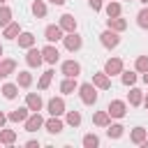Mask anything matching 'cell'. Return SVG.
<instances>
[{
	"instance_id": "obj_1",
	"label": "cell",
	"mask_w": 148,
	"mask_h": 148,
	"mask_svg": "<svg viewBox=\"0 0 148 148\" xmlns=\"http://www.w3.org/2000/svg\"><path fill=\"white\" fill-rule=\"evenodd\" d=\"M79 97H81L83 104L92 106L97 102V88H95V83H81L79 86Z\"/></svg>"
},
{
	"instance_id": "obj_2",
	"label": "cell",
	"mask_w": 148,
	"mask_h": 148,
	"mask_svg": "<svg viewBox=\"0 0 148 148\" xmlns=\"http://www.w3.org/2000/svg\"><path fill=\"white\" fill-rule=\"evenodd\" d=\"M99 42H102V46H104V49H116V46L120 44V35H118L116 30L106 28V30H102V35H99Z\"/></svg>"
},
{
	"instance_id": "obj_3",
	"label": "cell",
	"mask_w": 148,
	"mask_h": 148,
	"mask_svg": "<svg viewBox=\"0 0 148 148\" xmlns=\"http://www.w3.org/2000/svg\"><path fill=\"white\" fill-rule=\"evenodd\" d=\"M62 44H65V49H67V51H72V53H74V51H79V49L83 46V37H81L76 30H74V32H67V35L62 37Z\"/></svg>"
},
{
	"instance_id": "obj_4",
	"label": "cell",
	"mask_w": 148,
	"mask_h": 148,
	"mask_svg": "<svg viewBox=\"0 0 148 148\" xmlns=\"http://www.w3.org/2000/svg\"><path fill=\"white\" fill-rule=\"evenodd\" d=\"M62 37H65V30H62L60 25L51 23V25H46V28H44V39H46V42H51V44H53V42H60Z\"/></svg>"
},
{
	"instance_id": "obj_5",
	"label": "cell",
	"mask_w": 148,
	"mask_h": 148,
	"mask_svg": "<svg viewBox=\"0 0 148 148\" xmlns=\"http://www.w3.org/2000/svg\"><path fill=\"white\" fill-rule=\"evenodd\" d=\"M106 111H109L111 118H123V116L127 113V104H125L123 99H111L109 106H106Z\"/></svg>"
},
{
	"instance_id": "obj_6",
	"label": "cell",
	"mask_w": 148,
	"mask_h": 148,
	"mask_svg": "<svg viewBox=\"0 0 148 148\" xmlns=\"http://www.w3.org/2000/svg\"><path fill=\"white\" fill-rule=\"evenodd\" d=\"M23 127H25V132H37L39 127H44V118L39 116V111H32V116L25 118Z\"/></svg>"
},
{
	"instance_id": "obj_7",
	"label": "cell",
	"mask_w": 148,
	"mask_h": 148,
	"mask_svg": "<svg viewBox=\"0 0 148 148\" xmlns=\"http://www.w3.org/2000/svg\"><path fill=\"white\" fill-rule=\"evenodd\" d=\"M25 62H28V67H39V65L44 62L42 49H35V46H30V49H28V53H25Z\"/></svg>"
},
{
	"instance_id": "obj_8",
	"label": "cell",
	"mask_w": 148,
	"mask_h": 148,
	"mask_svg": "<svg viewBox=\"0 0 148 148\" xmlns=\"http://www.w3.org/2000/svg\"><path fill=\"white\" fill-rule=\"evenodd\" d=\"M46 111H49L51 116H62V113H65V99H62V97H51V99L46 102Z\"/></svg>"
},
{
	"instance_id": "obj_9",
	"label": "cell",
	"mask_w": 148,
	"mask_h": 148,
	"mask_svg": "<svg viewBox=\"0 0 148 148\" xmlns=\"http://www.w3.org/2000/svg\"><path fill=\"white\" fill-rule=\"evenodd\" d=\"M42 56H44V62H49V65H56V62L60 60V53H58V49H56L51 42L42 49Z\"/></svg>"
},
{
	"instance_id": "obj_10",
	"label": "cell",
	"mask_w": 148,
	"mask_h": 148,
	"mask_svg": "<svg viewBox=\"0 0 148 148\" xmlns=\"http://www.w3.org/2000/svg\"><path fill=\"white\" fill-rule=\"evenodd\" d=\"M44 127H46L49 134H60L62 127H65V123L60 120V116H51L49 120H44Z\"/></svg>"
},
{
	"instance_id": "obj_11",
	"label": "cell",
	"mask_w": 148,
	"mask_h": 148,
	"mask_svg": "<svg viewBox=\"0 0 148 148\" xmlns=\"http://www.w3.org/2000/svg\"><path fill=\"white\" fill-rule=\"evenodd\" d=\"M60 72H62L65 76H79V74H81V65H79L76 60H65V62L60 65Z\"/></svg>"
},
{
	"instance_id": "obj_12",
	"label": "cell",
	"mask_w": 148,
	"mask_h": 148,
	"mask_svg": "<svg viewBox=\"0 0 148 148\" xmlns=\"http://www.w3.org/2000/svg\"><path fill=\"white\" fill-rule=\"evenodd\" d=\"M92 83H95V88H99V90H109V88H111V76H109L106 72H97V74H92Z\"/></svg>"
},
{
	"instance_id": "obj_13",
	"label": "cell",
	"mask_w": 148,
	"mask_h": 148,
	"mask_svg": "<svg viewBox=\"0 0 148 148\" xmlns=\"http://www.w3.org/2000/svg\"><path fill=\"white\" fill-rule=\"evenodd\" d=\"M25 106H28L30 111H42V106H44L42 95H39V92H28V95H25Z\"/></svg>"
},
{
	"instance_id": "obj_14",
	"label": "cell",
	"mask_w": 148,
	"mask_h": 148,
	"mask_svg": "<svg viewBox=\"0 0 148 148\" xmlns=\"http://www.w3.org/2000/svg\"><path fill=\"white\" fill-rule=\"evenodd\" d=\"M28 116H30V109H28V106H18V109H14V111L7 113L9 123H25Z\"/></svg>"
},
{
	"instance_id": "obj_15",
	"label": "cell",
	"mask_w": 148,
	"mask_h": 148,
	"mask_svg": "<svg viewBox=\"0 0 148 148\" xmlns=\"http://www.w3.org/2000/svg\"><path fill=\"white\" fill-rule=\"evenodd\" d=\"M104 72H106L109 76L120 74V72H123V60H120V58H109V60L104 62Z\"/></svg>"
},
{
	"instance_id": "obj_16",
	"label": "cell",
	"mask_w": 148,
	"mask_h": 148,
	"mask_svg": "<svg viewBox=\"0 0 148 148\" xmlns=\"http://www.w3.org/2000/svg\"><path fill=\"white\" fill-rule=\"evenodd\" d=\"M14 69H16V60L0 58V79H7L9 74H14Z\"/></svg>"
},
{
	"instance_id": "obj_17",
	"label": "cell",
	"mask_w": 148,
	"mask_h": 148,
	"mask_svg": "<svg viewBox=\"0 0 148 148\" xmlns=\"http://www.w3.org/2000/svg\"><path fill=\"white\" fill-rule=\"evenodd\" d=\"M58 25H60L65 32H74V30H76V18H74V14H62L60 21H58Z\"/></svg>"
},
{
	"instance_id": "obj_18",
	"label": "cell",
	"mask_w": 148,
	"mask_h": 148,
	"mask_svg": "<svg viewBox=\"0 0 148 148\" xmlns=\"http://www.w3.org/2000/svg\"><path fill=\"white\" fill-rule=\"evenodd\" d=\"M74 90H79L76 76H65V79H62V83H60V92H65V95H72Z\"/></svg>"
},
{
	"instance_id": "obj_19",
	"label": "cell",
	"mask_w": 148,
	"mask_h": 148,
	"mask_svg": "<svg viewBox=\"0 0 148 148\" xmlns=\"http://www.w3.org/2000/svg\"><path fill=\"white\" fill-rule=\"evenodd\" d=\"M18 35H21V25H18L16 21H12L9 25L2 28V37H5V39H16Z\"/></svg>"
},
{
	"instance_id": "obj_20",
	"label": "cell",
	"mask_w": 148,
	"mask_h": 148,
	"mask_svg": "<svg viewBox=\"0 0 148 148\" xmlns=\"http://www.w3.org/2000/svg\"><path fill=\"white\" fill-rule=\"evenodd\" d=\"M92 123H95L97 127H109V125H111L109 111H95V113H92Z\"/></svg>"
},
{
	"instance_id": "obj_21",
	"label": "cell",
	"mask_w": 148,
	"mask_h": 148,
	"mask_svg": "<svg viewBox=\"0 0 148 148\" xmlns=\"http://www.w3.org/2000/svg\"><path fill=\"white\" fill-rule=\"evenodd\" d=\"M146 139H148V130H143V127H134V130L130 132V141L136 143V146H141Z\"/></svg>"
},
{
	"instance_id": "obj_22",
	"label": "cell",
	"mask_w": 148,
	"mask_h": 148,
	"mask_svg": "<svg viewBox=\"0 0 148 148\" xmlns=\"http://www.w3.org/2000/svg\"><path fill=\"white\" fill-rule=\"evenodd\" d=\"M106 28H111V30H116V32H123V30L127 28V21H125L123 16H113V18H106Z\"/></svg>"
},
{
	"instance_id": "obj_23",
	"label": "cell",
	"mask_w": 148,
	"mask_h": 148,
	"mask_svg": "<svg viewBox=\"0 0 148 148\" xmlns=\"http://www.w3.org/2000/svg\"><path fill=\"white\" fill-rule=\"evenodd\" d=\"M16 42H18V49H30V46H35V35L32 32H21L16 37Z\"/></svg>"
},
{
	"instance_id": "obj_24",
	"label": "cell",
	"mask_w": 148,
	"mask_h": 148,
	"mask_svg": "<svg viewBox=\"0 0 148 148\" xmlns=\"http://www.w3.org/2000/svg\"><path fill=\"white\" fill-rule=\"evenodd\" d=\"M0 92H2L5 99H14V97L18 95V83H5V86L0 88Z\"/></svg>"
},
{
	"instance_id": "obj_25",
	"label": "cell",
	"mask_w": 148,
	"mask_h": 148,
	"mask_svg": "<svg viewBox=\"0 0 148 148\" xmlns=\"http://www.w3.org/2000/svg\"><path fill=\"white\" fill-rule=\"evenodd\" d=\"M16 83H18V88H30V86H32V74L25 72V69L18 72V74H16Z\"/></svg>"
},
{
	"instance_id": "obj_26",
	"label": "cell",
	"mask_w": 148,
	"mask_h": 148,
	"mask_svg": "<svg viewBox=\"0 0 148 148\" xmlns=\"http://www.w3.org/2000/svg\"><path fill=\"white\" fill-rule=\"evenodd\" d=\"M127 97H130V104L132 106H141L143 104V90H139V88H132Z\"/></svg>"
},
{
	"instance_id": "obj_27",
	"label": "cell",
	"mask_w": 148,
	"mask_h": 148,
	"mask_svg": "<svg viewBox=\"0 0 148 148\" xmlns=\"http://www.w3.org/2000/svg\"><path fill=\"white\" fill-rule=\"evenodd\" d=\"M14 141H16V132H14V130H2V127H0V143L12 146Z\"/></svg>"
},
{
	"instance_id": "obj_28",
	"label": "cell",
	"mask_w": 148,
	"mask_h": 148,
	"mask_svg": "<svg viewBox=\"0 0 148 148\" xmlns=\"http://www.w3.org/2000/svg\"><path fill=\"white\" fill-rule=\"evenodd\" d=\"M12 23V9L2 2L0 5V28H5V25H9Z\"/></svg>"
},
{
	"instance_id": "obj_29",
	"label": "cell",
	"mask_w": 148,
	"mask_h": 148,
	"mask_svg": "<svg viewBox=\"0 0 148 148\" xmlns=\"http://www.w3.org/2000/svg\"><path fill=\"white\" fill-rule=\"evenodd\" d=\"M51 79H53V69H46V72L39 76V81H37V88H39V90H46V88L51 86Z\"/></svg>"
},
{
	"instance_id": "obj_30",
	"label": "cell",
	"mask_w": 148,
	"mask_h": 148,
	"mask_svg": "<svg viewBox=\"0 0 148 148\" xmlns=\"http://www.w3.org/2000/svg\"><path fill=\"white\" fill-rule=\"evenodd\" d=\"M123 132H125V127H123L120 123H113V125H109V127H106L109 139H120V136H123Z\"/></svg>"
},
{
	"instance_id": "obj_31",
	"label": "cell",
	"mask_w": 148,
	"mask_h": 148,
	"mask_svg": "<svg viewBox=\"0 0 148 148\" xmlns=\"http://www.w3.org/2000/svg\"><path fill=\"white\" fill-rule=\"evenodd\" d=\"M30 9H32V14H35L37 18H44V16H46V5H44V0H35Z\"/></svg>"
},
{
	"instance_id": "obj_32",
	"label": "cell",
	"mask_w": 148,
	"mask_h": 148,
	"mask_svg": "<svg viewBox=\"0 0 148 148\" xmlns=\"http://www.w3.org/2000/svg\"><path fill=\"white\" fill-rule=\"evenodd\" d=\"M136 25H139L141 30H148V5L136 14Z\"/></svg>"
},
{
	"instance_id": "obj_33",
	"label": "cell",
	"mask_w": 148,
	"mask_h": 148,
	"mask_svg": "<svg viewBox=\"0 0 148 148\" xmlns=\"http://www.w3.org/2000/svg\"><path fill=\"white\" fill-rule=\"evenodd\" d=\"M104 12H106V16H109V18H113V16H120V2H118V0L109 2V5L104 7Z\"/></svg>"
},
{
	"instance_id": "obj_34",
	"label": "cell",
	"mask_w": 148,
	"mask_h": 148,
	"mask_svg": "<svg viewBox=\"0 0 148 148\" xmlns=\"http://www.w3.org/2000/svg\"><path fill=\"white\" fill-rule=\"evenodd\" d=\"M120 81L125 86H134L136 83V69L134 72H120Z\"/></svg>"
},
{
	"instance_id": "obj_35",
	"label": "cell",
	"mask_w": 148,
	"mask_h": 148,
	"mask_svg": "<svg viewBox=\"0 0 148 148\" xmlns=\"http://www.w3.org/2000/svg\"><path fill=\"white\" fill-rule=\"evenodd\" d=\"M67 125H72V127H79L81 125V113L79 111H67Z\"/></svg>"
},
{
	"instance_id": "obj_36",
	"label": "cell",
	"mask_w": 148,
	"mask_h": 148,
	"mask_svg": "<svg viewBox=\"0 0 148 148\" xmlns=\"http://www.w3.org/2000/svg\"><path fill=\"white\" fill-rule=\"evenodd\" d=\"M83 146L86 148H97L99 146V136L97 134H86L83 136Z\"/></svg>"
},
{
	"instance_id": "obj_37",
	"label": "cell",
	"mask_w": 148,
	"mask_h": 148,
	"mask_svg": "<svg viewBox=\"0 0 148 148\" xmlns=\"http://www.w3.org/2000/svg\"><path fill=\"white\" fill-rule=\"evenodd\" d=\"M134 69H136V72H141V74H143V72H148V56H139V58H136V62H134Z\"/></svg>"
},
{
	"instance_id": "obj_38",
	"label": "cell",
	"mask_w": 148,
	"mask_h": 148,
	"mask_svg": "<svg viewBox=\"0 0 148 148\" xmlns=\"http://www.w3.org/2000/svg\"><path fill=\"white\" fill-rule=\"evenodd\" d=\"M88 5H90L92 12H99L102 9V0H88Z\"/></svg>"
},
{
	"instance_id": "obj_39",
	"label": "cell",
	"mask_w": 148,
	"mask_h": 148,
	"mask_svg": "<svg viewBox=\"0 0 148 148\" xmlns=\"http://www.w3.org/2000/svg\"><path fill=\"white\" fill-rule=\"evenodd\" d=\"M7 120H9V118H7V116L0 111V127H5V123H7Z\"/></svg>"
},
{
	"instance_id": "obj_40",
	"label": "cell",
	"mask_w": 148,
	"mask_h": 148,
	"mask_svg": "<svg viewBox=\"0 0 148 148\" xmlns=\"http://www.w3.org/2000/svg\"><path fill=\"white\" fill-rule=\"evenodd\" d=\"M25 146H28V148H39V141H28Z\"/></svg>"
},
{
	"instance_id": "obj_41",
	"label": "cell",
	"mask_w": 148,
	"mask_h": 148,
	"mask_svg": "<svg viewBox=\"0 0 148 148\" xmlns=\"http://www.w3.org/2000/svg\"><path fill=\"white\" fill-rule=\"evenodd\" d=\"M49 2H53V5H58V7H60V5H65L67 0H49Z\"/></svg>"
},
{
	"instance_id": "obj_42",
	"label": "cell",
	"mask_w": 148,
	"mask_h": 148,
	"mask_svg": "<svg viewBox=\"0 0 148 148\" xmlns=\"http://www.w3.org/2000/svg\"><path fill=\"white\" fill-rule=\"evenodd\" d=\"M143 106H146V109H148V92H146V95H143Z\"/></svg>"
},
{
	"instance_id": "obj_43",
	"label": "cell",
	"mask_w": 148,
	"mask_h": 148,
	"mask_svg": "<svg viewBox=\"0 0 148 148\" xmlns=\"http://www.w3.org/2000/svg\"><path fill=\"white\" fill-rule=\"evenodd\" d=\"M143 83L148 86V72H143Z\"/></svg>"
},
{
	"instance_id": "obj_44",
	"label": "cell",
	"mask_w": 148,
	"mask_h": 148,
	"mask_svg": "<svg viewBox=\"0 0 148 148\" xmlns=\"http://www.w3.org/2000/svg\"><path fill=\"white\" fill-rule=\"evenodd\" d=\"M141 146H143V148H148V139H146V141H143V143H141Z\"/></svg>"
},
{
	"instance_id": "obj_45",
	"label": "cell",
	"mask_w": 148,
	"mask_h": 148,
	"mask_svg": "<svg viewBox=\"0 0 148 148\" xmlns=\"http://www.w3.org/2000/svg\"><path fill=\"white\" fill-rule=\"evenodd\" d=\"M2 53H5V49H2V44H0V58H2Z\"/></svg>"
},
{
	"instance_id": "obj_46",
	"label": "cell",
	"mask_w": 148,
	"mask_h": 148,
	"mask_svg": "<svg viewBox=\"0 0 148 148\" xmlns=\"http://www.w3.org/2000/svg\"><path fill=\"white\" fill-rule=\"evenodd\" d=\"M139 2H143V5H148V0H139Z\"/></svg>"
},
{
	"instance_id": "obj_47",
	"label": "cell",
	"mask_w": 148,
	"mask_h": 148,
	"mask_svg": "<svg viewBox=\"0 0 148 148\" xmlns=\"http://www.w3.org/2000/svg\"><path fill=\"white\" fill-rule=\"evenodd\" d=\"M2 2H5V0H0V5H2Z\"/></svg>"
}]
</instances>
